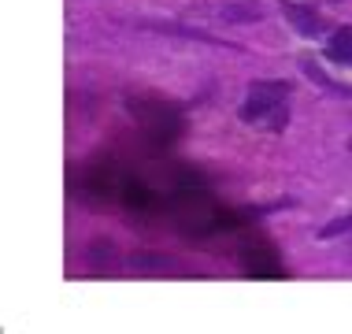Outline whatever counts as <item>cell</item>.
<instances>
[{
  "mask_svg": "<svg viewBox=\"0 0 352 334\" xmlns=\"http://www.w3.org/2000/svg\"><path fill=\"white\" fill-rule=\"evenodd\" d=\"M289 93L293 85L282 79H263L249 85V97L241 104V123L249 127H263V130H285L289 123Z\"/></svg>",
  "mask_w": 352,
  "mask_h": 334,
  "instance_id": "obj_1",
  "label": "cell"
},
{
  "mask_svg": "<svg viewBox=\"0 0 352 334\" xmlns=\"http://www.w3.org/2000/svg\"><path fill=\"white\" fill-rule=\"evenodd\" d=\"M282 15H285V23H289L300 37H311V41H316V37L330 34V23L316 12V8H308V4H293V0H289V4H282Z\"/></svg>",
  "mask_w": 352,
  "mask_h": 334,
  "instance_id": "obj_2",
  "label": "cell"
},
{
  "mask_svg": "<svg viewBox=\"0 0 352 334\" xmlns=\"http://www.w3.org/2000/svg\"><path fill=\"white\" fill-rule=\"evenodd\" d=\"M327 60L338 67H352V26H338L327 37Z\"/></svg>",
  "mask_w": 352,
  "mask_h": 334,
  "instance_id": "obj_3",
  "label": "cell"
},
{
  "mask_svg": "<svg viewBox=\"0 0 352 334\" xmlns=\"http://www.w3.org/2000/svg\"><path fill=\"white\" fill-rule=\"evenodd\" d=\"M300 71H304V74H308V79H311V82H316V85H322V90H327V93H334V97H349V101H352V85H341L338 79H330V74H327V71H322V67H319V63H311V60H304V63H300Z\"/></svg>",
  "mask_w": 352,
  "mask_h": 334,
  "instance_id": "obj_4",
  "label": "cell"
},
{
  "mask_svg": "<svg viewBox=\"0 0 352 334\" xmlns=\"http://www.w3.org/2000/svg\"><path fill=\"white\" fill-rule=\"evenodd\" d=\"M212 15L215 19H260L263 12H260V8H256V4H230V8H212Z\"/></svg>",
  "mask_w": 352,
  "mask_h": 334,
  "instance_id": "obj_5",
  "label": "cell"
},
{
  "mask_svg": "<svg viewBox=\"0 0 352 334\" xmlns=\"http://www.w3.org/2000/svg\"><path fill=\"white\" fill-rule=\"evenodd\" d=\"M341 234H352V216H341V219H330L327 227L319 231L322 242H330V238H341Z\"/></svg>",
  "mask_w": 352,
  "mask_h": 334,
  "instance_id": "obj_6",
  "label": "cell"
},
{
  "mask_svg": "<svg viewBox=\"0 0 352 334\" xmlns=\"http://www.w3.org/2000/svg\"><path fill=\"white\" fill-rule=\"evenodd\" d=\"M349 149H352V138H349Z\"/></svg>",
  "mask_w": 352,
  "mask_h": 334,
  "instance_id": "obj_7",
  "label": "cell"
}]
</instances>
